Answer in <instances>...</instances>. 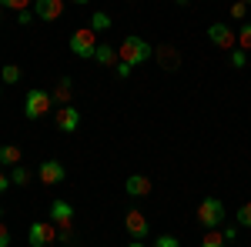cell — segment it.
Instances as JSON below:
<instances>
[{
    "instance_id": "83f0119b",
    "label": "cell",
    "mask_w": 251,
    "mask_h": 247,
    "mask_svg": "<svg viewBox=\"0 0 251 247\" xmlns=\"http://www.w3.org/2000/svg\"><path fill=\"white\" fill-rule=\"evenodd\" d=\"M10 241H14V237H10V227L0 221V247H10Z\"/></svg>"
},
{
    "instance_id": "ffe728a7",
    "label": "cell",
    "mask_w": 251,
    "mask_h": 247,
    "mask_svg": "<svg viewBox=\"0 0 251 247\" xmlns=\"http://www.w3.org/2000/svg\"><path fill=\"white\" fill-rule=\"evenodd\" d=\"M201 247H228V241H225V234H221V230H204Z\"/></svg>"
},
{
    "instance_id": "44dd1931",
    "label": "cell",
    "mask_w": 251,
    "mask_h": 247,
    "mask_svg": "<svg viewBox=\"0 0 251 247\" xmlns=\"http://www.w3.org/2000/svg\"><path fill=\"white\" fill-rule=\"evenodd\" d=\"M234 221H238V227H241V230H251V201L238 207V214H234Z\"/></svg>"
},
{
    "instance_id": "9a60e30c",
    "label": "cell",
    "mask_w": 251,
    "mask_h": 247,
    "mask_svg": "<svg viewBox=\"0 0 251 247\" xmlns=\"http://www.w3.org/2000/svg\"><path fill=\"white\" fill-rule=\"evenodd\" d=\"M20 147H14V144H7V147H0V167L3 171H10V167H17L20 164Z\"/></svg>"
},
{
    "instance_id": "d6a6232c",
    "label": "cell",
    "mask_w": 251,
    "mask_h": 247,
    "mask_svg": "<svg viewBox=\"0 0 251 247\" xmlns=\"http://www.w3.org/2000/svg\"><path fill=\"white\" fill-rule=\"evenodd\" d=\"M174 3H177V7H188V0H174Z\"/></svg>"
},
{
    "instance_id": "ba28073f",
    "label": "cell",
    "mask_w": 251,
    "mask_h": 247,
    "mask_svg": "<svg viewBox=\"0 0 251 247\" xmlns=\"http://www.w3.org/2000/svg\"><path fill=\"white\" fill-rule=\"evenodd\" d=\"M208 40H211L214 47H221V50H234L238 47V34H234L228 23H221V20L208 27Z\"/></svg>"
},
{
    "instance_id": "277c9868",
    "label": "cell",
    "mask_w": 251,
    "mask_h": 247,
    "mask_svg": "<svg viewBox=\"0 0 251 247\" xmlns=\"http://www.w3.org/2000/svg\"><path fill=\"white\" fill-rule=\"evenodd\" d=\"M50 221L57 224L64 244H71V230H74V204H67V201H50Z\"/></svg>"
},
{
    "instance_id": "f546056e",
    "label": "cell",
    "mask_w": 251,
    "mask_h": 247,
    "mask_svg": "<svg viewBox=\"0 0 251 247\" xmlns=\"http://www.w3.org/2000/svg\"><path fill=\"white\" fill-rule=\"evenodd\" d=\"M7 187H10V174H7L3 167H0V194H3Z\"/></svg>"
},
{
    "instance_id": "4fadbf2b",
    "label": "cell",
    "mask_w": 251,
    "mask_h": 247,
    "mask_svg": "<svg viewBox=\"0 0 251 247\" xmlns=\"http://www.w3.org/2000/svg\"><path fill=\"white\" fill-rule=\"evenodd\" d=\"M151 177H144V174H131L127 180H124V190H127V197H148L151 194Z\"/></svg>"
},
{
    "instance_id": "7402d4cb",
    "label": "cell",
    "mask_w": 251,
    "mask_h": 247,
    "mask_svg": "<svg viewBox=\"0 0 251 247\" xmlns=\"http://www.w3.org/2000/svg\"><path fill=\"white\" fill-rule=\"evenodd\" d=\"M30 3H34V0H0V7H3V10H30Z\"/></svg>"
},
{
    "instance_id": "e0dca14e",
    "label": "cell",
    "mask_w": 251,
    "mask_h": 247,
    "mask_svg": "<svg viewBox=\"0 0 251 247\" xmlns=\"http://www.w3.org/2000/svg\"><path fill=\"white\" fill-rule=\"evenodd\" d=\"M17 80H20V67H17V64H7V67H0V84H3V87H14Z\"/></svg>"
},
{
    "instance_id": "4316f807",
    "label": "cell",
    "mask_w": 251,
    "mask_h": 247,
    "mask_svg": "<svg viewBox=\"0 0 251 247\" xmlns=\"http://www.w3.org/2000/svg\"><path fill=\"white\" fill-rule=\"evenodd\" d=\"M131 70H134V67H131V64H124V60H117V64H114V74L121 77V80H127V77H131Z\"/></svg>"
},
{
    "instance_id": "cb8c5ba5",
    "label": "cell",
    "mask_w": 251,
    "mask_h": 247,
    "mask_svg": "<svg viewBox=\"0 0 251 247\" xmlns=\"http://www.w3.org/2000/svg\"><path fill=\"white\" fill-rule=\"evenodd\" d=\"M228 54H231V67H238V70L248 64V50H241V47H234V50H228Z\"/></svg>"
},
{
    "instance_id": "6da1fadb",
    "label": "cell",
    "mask_w": 251,
    "mask_h": 247,
    "mask_svg": "<svg viewBox=\"0 0 251 247\" xmlns=\"http://www.w3.org/2000/svg\"><path fill=\"white\" fill-rule=\"evenodd\" d=\"M151 57H154V47L144 37H137V34H127V37L117 44V60H124L131 67H144Z\"/></svg>"
},
{
    "instance_id": "603a6c76",
    "label": "cell",
    "mask_w": 251,
    "mask_h": 247,
    "mask_svg": "<svg viewBox=\"0 0 251 247\" xmlns=\"http://www.w3.org/2000/svg\"><path fill=\"white\" fill-rule=\"evenodd\" d=\"M238 47H241V50H251V23H241V30H238Z\"/></svg>"
},
{
    "instance_id": "9c48e42d",
    "label": "cell",
    "mask_w": 251,
    "mask_h": 247,
    "mask_svg": "<svg viewBox=\"0 0 251 247\" xmlns=\"http://www.w3.org/2000/svg\"><path fill=\"white\" fill-rule=\"evenodd\" d=\"M54 120H57V131H60V134H74V131L80 127V111L74 107V104H64Z\"/></svg>"
},
{
    "instance_id": "30bf717a",
    "label": "cell",
    "mask_w": 251,
    "mask_h": 247,
    "mask_svg": "<svg viewBox=\"0 0 251 247\" xmlns=\"http://www.w3.org/2000/svg\"><path fill=\"white\" fill-rule=\"evenodd\" d=\"M154 57L157 64H161V70H181V50L177 47H171V44H161V47H154Z\"/></svg>"
},
{
    "instance_id": "8992f818",
    "label": "cell",
    "mask_w": 251,
    "mask_h": 247,
    "mask_svg": "<svg viewBox=\"0 0 251 247\" xmlns=\"http://www.w3.org/2000/svg\"><path fill=\"white\" fill-rule=\"evenodd\" d=\"M60 237V230L54 221H34L30 230H27V244L30 247H50Z\"/></svg>"
},
{
    "instance_id": "d590c367",
    "label": "cell",
    "mask_w": 251,
    "mask_h": 247,
    "mask_svg": "<svg viewBox=\"0 0 251 247\" xmlns=\"http://www.w3.org/2000/svg\"><path fill=\"white\" fill-rule=\"evenodd\" d=\"M241 3H248V7H251V0H241Z\"/></svg>"
},
{
    "instance_id": "e575fe53",
    "label": "cell",
    "mask_w": 251,
    "mask_h": 247,
    "mask_svg": "<svg viewBox=\"0 0 251 247\" xmlns=\"http://www.w3.org/2000/svg\"><path fill=\"white\" fill-rule=\"evenodd\" d=\"M0 97H3V84H0Z\"/></svg>"
},
{
    "instance_id": "f1b7e54d",
    "label": "cell",
    "mask_w": 251,
    "mask_h": 247,
    "mask_svg": "<svg viewBox=\"0 0 251 247\" xmlns=\"http://www.w3.org/2000/svg\"><path fill=\"white\" fill-rule=\"evenodd\" d=\"M34 17H37L34 10H20V14H17V20H20V23H24V27H27V23H30V20H34Z\"/></svg>"
},
{
    "instance_id": "8d00e7d4",
    "label": "cell",
    "mask_w": 251,
    "mask_h": 247,
    "mask_svg": "<svg viewBox=\"0 0 251 247\" xmlns=\"http://www.w3.org/2000/svg\"><path fill=\"white\" fill-rule=\"evenodd\" d=\"M0 14H3V7H0Z\"/></svg>"
},
{
    "instance_id": "ac0fdd59",
    "label": "cell",
    "mask_w": 251,
    "mask_h": 247,
    "mask_svg": "<svg viewBox=\"0 0 251 247\" xmlns=\"http://www.w3.org/2000/svg\"><path fill=\"white\" fill-rule=\"evenodd\" d=\"M7 174H10V184H17V187H27V184H30V177H34L27 167H20V164H17V167H10Z\"/></svg>"
},
{
    "instance_id": "484cf974",
    "label": "cell",
    "mask_w": 251,
    "mask_h": 247,
    "mask_svg": "<svg viewBox=\"0 0 251 247\" xmlns=\"http://www.w3.org/2000/svg\"><path fill=\"white\" fill-rule=\"evenodd\" d=\"M231 17L234 20H245V17H248V3H241V0H238V3H231Z\"/></svg>"
},
{
    "instance_id": "d4e9b609",
    "label": "cell",
    "mask_w": 251,
    "mask_h": 247,
    "mask_svg": "<svg viewBox=\"0 0 251 247\" xmlns=\"http://www.w3.org/2000/svg\"><path fill=\"white\" fill-rule=\"evenodd\" d=\"M154 247H181V241L171 234H161V237H154Z\"/></svg>"
},
{
    "instance_id": "4dcf8cb0",
    "label": "cell",
    "mask_w": 251,
    "mask_h": 247,
    "mask_svg": "<svg viewBox=\"0 0 251 247\" xmlns=\"http://www.w3.org/2000/svg\"><path fill=\"white\" fill-rule=\"evenodd\" d=\"M221 234H225V241H228V244H231L234 237H238V227H225V230H221Z\"/></svg>"
},
{
    "instance_id": "2e32d148",
    "label": "cell",
    "mask_w": 251,
    "mask_h": 247,
    "mask_svg": "<svg viewBox=\"0 0 251 247\" xmlns=\"http://www.w3.org/2000/svg\"><path fill=\"white\" fill-rule=\"evenodd\" d=\"M94 60H97V64H104V67H114V64H117V47H111V44H97Z\"/></svg>"
},
{
    "instance_id": "5b68a950",
    "label": "cell",
    "mask_w": 251,
    "mask_h": 247,
    "mask_svg": "<svg viewBox=\"0 0 251 247\" xmlns=\"http://www.w3.org/2000/svg\"><path fill=\"white\" fill-rule=\"evenodd\" d=\"M94 50H97V34L91 27H80L71 34V54L80 60H94Z\"/></svg>"
},
{
    "instance_id": "1f68e13d",
    "label": "cell",
    "mask_w": 251,
    "mask_h": 247,
    "mask_svg": "<svg viewBox=\"0 0 251 247\" xmlns=\"http://www.w3.org/2000/svg\"><path fill=\"white\" fill-rule=\"evenodd\" d=\"M127 247H148V244H144V241H131Z\"/></svg>"
},
{
    "instance_id": "7c38bea8",
    "label": "cell",
    "mask_w": 251,
    "mask_h": 247,
    "mask_svg": "<svg viewBox=\"0 0 251 247\" xmlns=\"http://www.w3.org/2000/svg\"><path fill=\"white\" fill-rule=\"evenodd\" d=\"M34 14H37V20L54 23L64 17V0H34Z\"/></svg>"
},
{
    "instance_id": "836d02e7",
    "label": "cell",
    "mask_w": 251,
    "mask_h": 247,
    "mask_svg": "<svg viewBox=\"0 0 251 247\" xmlns=\"http://www.w3.org/2000/svg\"><path fill=\"white\" fill-rule=\"evenodd\" d=\"M71 3H80V7H84V3H91V0H71Z\"/></svg>"
},
{
    "instance_id": "3957f363",
    "label": "cell",
    "mask_w": 251,
    "mask_h": 247,
    "mask_svg": "<svg viewBox=\"0 0 251 247\" xmlns=\"http://www.w3.org/2000/svg\"><path fill=\"white\" fill-rule=\"evenodd\" d=\"M50 107H54V97L47 94V90H27V97H24V117L27 120H40V117L50 114Z\"/></svg>"
},
{
    "instance_id": "52a82bcc",
    "label": "cell",
    "mask_w": 251,
    "mask_h": 247,
    "mask_svg": "<svg viewBox=\"0 0 251 247\" xmlns=\"http://www.w3.org/2000/svg\"><path fill=\"white\" fill-rule=\"evenodd\" d=\"M124 230L131 234V241H148L151 224H148L144 210H127V214H124Z\"/></svg>"
},
{
    "instance_id": "7a4b0ae2",
    "label": "cell",
    "mask_w": 251,
    "mask_h": 247,
    "mask_svg": "<svg viewBox=\"0 0 251 247\" xmlns=\"http://www.w3.org/2000/svg\"><path fill=\"white\" fill-rule=\"evenodd\" d=\"M198 224L204 230H221L225 227V201L204 197V201L198 204Z\"/></svg>"
},
{
    "instance_id": "8fae6325",
    "label": "cell",
    "mask_w": 251,
    "mask_h": 247,
    "mask_svg": "<svg viewBox=\"0 0 251 247\" xmlns=\"http://www.w3.org/2000/svg\"><path fill=\"white\" fill-rule=\"evenodd\" d=\"M37 177L44 180V184H50V187H54V184H60V180L67 177V171H64V164H60V160L47 157V160H44V164L37 167Z\"/></svg>"
},
{
    "instance_id": "d6986e66",
    "label": "cell",
    "mask_w": 251,
    "mask_h": 247,
    "mask_svg": "<svg viewBox=\"0 0 251 247\" xmlns=\"http://www.w3.org/2000/svg\"><path fill=\"white\" fill-rule=\"evenodd\" d=\"M91 30H94V34H104V30H111V17H107L104 10L91 14Z\"/></svg>"
},
{
    "instance_id": "5bb4252c",
    "label": "cell",
    "mask_w": 251,
    "mask_h": 247,
    "mask_svg": "<svg viewBox=\"0 0 251 247\" xmlns=\"http://www.w3.org/2000/svg\"><path fill=\"white\" fill-rule=\"evenodd\" d=\"M50 97H54V104H60V107L71 104V97H74V80H71V77H60L57 87L50 90Z\"/></svg>"
}]
</instances>
